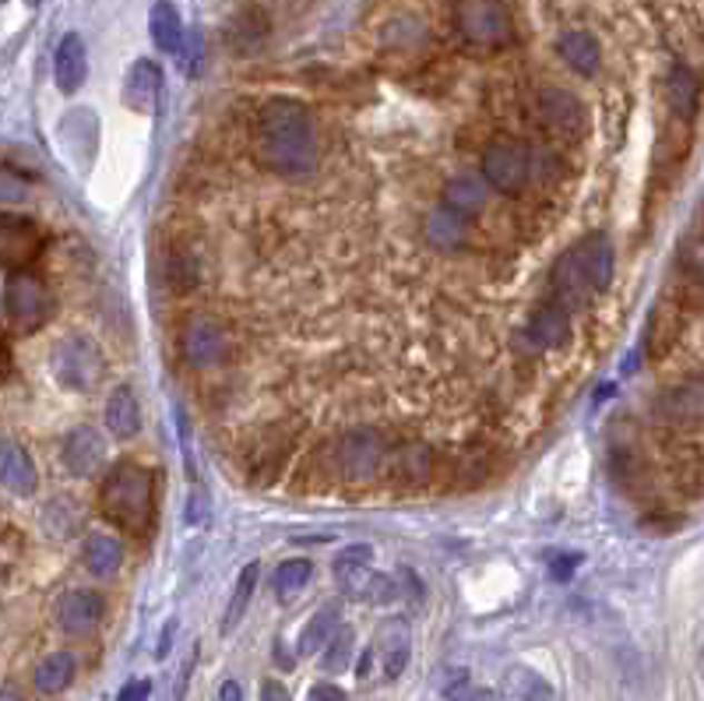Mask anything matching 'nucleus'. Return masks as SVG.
<instances>
[{"instance_id": "32", "label": "nucleus", "mask_w": 704, "mask_h": 701, "mask_svg": "<svg viewBox=\"0 0 704 701\" xmlns=\"http://www.w3.org/2000/svg\"><path fill=\"white\" fill-rule=\"evenodd\" d=\"M658 413L670 419H694L704 416V385L701 381H691V385H680L673 392H666L658 398Z\"/></svg>"}, {"instance_id": "3", "label": "nucleus", "mask_w": 704, "mask_h": 701, "mask_svg": "<svg viewBox=\"0 0 704 701\" xmlns=\"http://www.w3.org/2000/svg\"><path fill=\"white\" fill-rule=\"evenodd\" d=\"M452 26L468 47L479 50H500L515 39V21L504 0H455Z\"/></svg>"}, {"instance_id": "17", "label": "nucleus", "mask_w": 704, "mask_h": 701, "mask_svg": "<svg viewBox=\"0 0 704 701\" xmlns=\"http://www.w3.org/2000/svg\"><path fill=\"white\" fill-rule=\"evenodd\" d=\"M85 78H89V50H85V39L78 32H68L53 53V81L63 96H75Z\"/></svg>"}, {"instance_id": "20", "label": "nucleus", "mask_w": 704, "mask_h": 701, "mask_svg": "<svg viewBox=\"0 0 704 701\" xmlns=\"http://www.w3.org/2000/svg\"><path fill=\"white\" fill-rule=\"evenodd\" d=\"M528 338L536 349H561L571 338V310L557 300V304H543L536 314H532L528 325Z\"/></svg>"}, {"instance_id": "18", "label": "nucleus", "mask_w": 704, "mask_h": 701, "mask_svg": "<svg viewBox=\"0 0 704 701\" xmlns=\"http://www.w3.org/2000/svg\"><path fill=\"white\" fill-rule=\"evenodd\" d=\"M162 96V71L156 60H135L123 81V102L138 113H156V102Z\"/></svg>"}, {"instance_id": "4", "label": "nucleus", "mask_w": 704, "mask_h": 701, "mask_svg": "<svg viewBox=\"0 0 704 701\" xmlns=\"http://www.w3.org/2000/svg\"><path fill=\"white\" fill-rule=\"evenodd\" d=\"M50 371L68 392H92L106 377V356L92 335H63L50 353Z\"/></svg>"}, {"instance_id": "14", "label": "nucleus", "mask_w": 704, "mask_h": 701, "mask_svg": "<svg viewBox=\"0 0 704 701\" xmlns=\"http://www.w3.org/2000/svg\"><path fill=\"white\" fill-rule=\"evenodd\" d=\"M106 613V600L92 589H71L63 592L60 603H57V624L68 631V634H89L99 628Z\"/></svg>"}, {"instance_id": "38", "label": "nucleus", "mask_w": 704, "mask_h": 701, "mask_svg": "<svg viewBox=\"0 0 704 701\" xmlns=\"http://www.w3.org/2000/svg\"><path fill=\"white\" fill-rule=\"evenodd\" d=\"M440 691H444V698L447 701H473V688H468V673L465 670H452L447 673V681L440 684Z\"/></svg>"}, {"instance_id": "46", "label": "nucleus", "mask_w": 704, "mask_h": 701, "mask_svg": "<svg viewBox=\"0 0 704 701\" xmlns=\"http://www.w3.org/2000/svg\"><path fill=\"white\" fill-rule=\"evenodd\" d=\"M261 701H292V698H289V691L279 681H265L261 684Z\"/></svg>"}, {"instance_id": "34", "label": "nucleus", "mask_w": 704, "mask_h": 701, "mask_svg": "<svg viewBox=\"0 0 704 701\" xmlns=\"http://www.w3.org/2000/svg\"><path fill=\"white\" fill-rule=\"evenodd\" d=\"M258 575H261V567H258V564H247V567L240 571L237 589H232V600H229V606H226V618H222V624H219L222 634H232V631L240 628L244 613H247V606H250V600H254V589H258Z\"/></svg>"}, {"instance_id": "15", "label": "nucleus", "mask_w": 704, "mask_h": 701, "mask_svg": "<svg viewBox=\"0 0 704 701\" xmlns=\"http://www.w3.org/2000/svg\"><path fill=\"white\" fill-rule=\"evenodd\" d=\"M374 652L380 655V667H384V677H388V681L401 677V670L409 667V655H413V624L405 618L384 621L377 628Z\"/></svg>"}, {"instance_id": "16", "label": "nucleus", "mask_w": 704, "mask_h": 701, "mask_svg": "<svg viewBox=\"0 0 704 701\" xmlns=\"http://www.w3.org/2000/svg\"><path fill=\"white\" fill-rule=\"evenodd\" d=\"M384 470H388L391 483H398V486H423L434 476L430 444H419V441L398 444V448L388 452V465H384Z\"/></svg>"}, {"instance_id": "30", "label": "nucleus", "mask_w": 704, "mask_h": 701, "mask_svg": "<svg viewBox=\"0 0 704 701\" xmlns=\"http://www.w3.org/2000/svg\"><path fill=\"white\" fill-rule=\"evenodd\" d=\"M697 102H701V81L691 68L684 63H676L673 75H670V106L680 120H694L697 113Z\"/></svg>"}, {"instance_id": "45", "label": "nucleus", "mask_w": 704, "mask_h": 701, "mask_svg": "<svg viewBox=\"0 0 704 701\" xmlns=\"http://www.w3.org/2000/svg\"><path fill=\"white\" fill-rule=\"evenodd\" d=\"M401 585H405V596H409L413 603H419V600H423V585H419V579H416V571L401 567Z\"/></svg>"}, {"instance_id": "28", "label": "nucleus", "mask_w": 704, "mask_h": 701, "mask_svg": "<svg viewBox=\"0 0 704 701\" xmlns=\"http://www.w3.org/2000/svg\"><path fill=\"white\" fill-rule=\"evenodd\" d=\"M148 32H152V42L162 53H180L184 50V21L177 4H169V0H159L148 14Z\"/></svg>"}, {"instance_id": "29", "label": "nucleus", "mask_w": 704, "mask_h": 701, "mask_svg": "<svg viewBox=\"0 0 704 701\" xmlns=\"http://www.w3.org/2000/svg\"><path fill=\"white\" fill-rule=\"evenodd\" d=\"M504 694L515 701H557V691L546 681L543 673L528 667H510L504 673Z\"/></svg>"}, {"instance_id": "33", "label": "nucleus", "mask_w": 704, "mask_h": 701, "mask_svg": "<svg viewBox=\"0 0 704 701\" xmlns=\"http://www.w3.org/2000/svg\"><path fill=\"white\" fill-rule=\"evenodd\" d=\"M78 525H81V512H78V504L68 494L53 497L47 507H42V533H47V536L68 540V536L78 533Z\"/></svg>"}, {"instance_id": "8", "label": "nucleus", "mask_w": 704, "mask_h": 701, "mask_svg": "<svg viewBox=\"0 0 704 701\" xmlns=\"http://www.w3.org/2000/svg\"><path fill=\"white\" fill-rule=\"evenodd\" d=\"M553 293H557V300L567 310H578V307H585L592 300V296H599V286H595V271H592L588 240L564 250L561 261L553 265Z\"/></svg>"}, {"instance_id": "48", "label": "nucleus", "mask_w": 704, "mask_h": 701, "mask_svg": "<svg viewBox=\"0 0 704 701\" xmlns=\"http://www.w3.org/2000/svg\"><path fill=\"white\" fill-rule=\"evenodd\" d=\"M173 631H177V624H169V628L162 631V642H159V655H166V652H169V642H173Z\"/></svg>"}, {"instance_id": "41", "label": "nucleus", "mask_w": 704, "mask_h": 701, "mask_svg": "<svg viewBox=\"0 0 704 701\" xmlns=\"http://www.w3.org/2000/svg\"><path fill=\"white\" fill-rule=\"evenodd\" d=\"M195 663H198V645L187 652V660L180 667V677H177V691H173V701H184L187 698V684H190V673H195Z\"/></svg>"}, {"instance_id": "21", "label": "nucleus", "mask_w": 704, "mask_h": 701, "mask_svg": "<svg viewBox=\"0 0 704 701\" xmlns=\"http://www.w3.org/2000/svg\"><path fill=\"white\" fill-rule=\"evenodd\" d=\"M557 53L564 57V63L571 71H578L585 78L592 75H599L603 68V50H599V42H595L592 32H582V29H571L557 39Z\"/></svg>"}, {"instance_id": "40", "label": "nucleus", "mask_w": 704, "mask_h": 701, "mask_svg": "<svg viewBox=\"0 0 704 701\" xmlns=\"http://www.w3.org/2000/svg\"><path fill=\"white\" fill-rule=\"evenodd\" d=\"M187 522H190V525H205V522H208V494H205V491H190V501H187Z\"/></svg>"}, {"instance_id": "9", "label": "nucleus", "mask_w": 704, "mask_h": 701, "mask_svg": "<svg viewBox=\"0 0 704 701\" xmlns=\"http://www.w3.org/2000/svg\"><path fill=\"white\" fill-rule=\"evenodd\" d=\"M539 124L546 127V131L553 138L561 141H582L588 135V110L585 102L567 92V89H557V85H546V89L539 92Z\"/></svg>"}, {"instance_id": "12", "label": "nucleus", "mask_w": 704, "mask_h": 701, "mask_svg": "<svg viewBox=\"0 0 704 701\" xmlns=\"http://www.w3.org/2000/svg\"><path fill=\"white\" fill-rule=\"evenodd\" d=\"M370 564H374V550L367 543H353L335 557L331 575H335V582H338V589H343L346 600H367L370 596V585L377 579V571Z\"/></svg>"}, {"instance_id": "26", "label": "nucleus", "mask_w": 704, "mask_h": 701, "mask_svg": "<svg viewBox=\"0 0 704 701\" xmlns=\"http://www.w3.org/2000/svg\"><path fill=\"white\" fill-rule=\"evenodd\" d=\"M489 187L486 177H473V174H465V177H455V180H447L444 187V205L447 208H455L458 216H476V211L486 205V195H489Z\"/></svg>"}, {"instance_id": "39", "label": "nucleus", "mask_w": 704, "mask_h": 701, "mask_svg": "<svg viewBox=\"0 0 704 701\" xmlns=\"http://www.w3.org/2000/svg\"><path fill=\"white\" fill-rule=\"evenodd\" d=\"M582 564V554H561V557H549V575L557 582H567L574 575V567Z\"/></svg>"}, {"instance_id": "42", "label": "nucleus", "mask_w": 704, "mask_h": 701, "mask_svg": "<svg viewBox=\"0 0 704 701\" xmlns=\"http://www.w3.org/2000/svg\"><path fill=\"white\" fill-rule=\"evenodd\" d=\"M14 198H26V177H14V169L4 166V201H14Z\"/></svg>"}, {"instance_id": "19", "label": "nucleus", "mask_w": 704, "mask_h": 701, "mask_svg": "<svg viewBox=\"0 0 704 701\" xmlns=\"http://www.w3.org/2000/svg\"><path fill=\"white\" fill-rule=\"evenodd\" d=\"M0 476H4L8 494H14V497H32L39 491L36 458L29 455L26 444H18V441H4V452H0Z\"/></svg>"}, {"instance_id": "11", "label": "nucleus", "mask_w": 704, "mask_h": 701, "mask_svg": "<svg viewBox=\"0 0 704 701\" xmlns=\"http://www.w3.org/2000/svg\"><path fill=\"white\" fill-rule=\"evenodd\" d=\"M42 250V233L32 219L4 211L0 216V265L4 271H21L29 268Z\"/></svg>"}, {"instance_id": "43", "label": "nucleus", "mask_w": 704, "mask_h": 701, "mask_svg": "<svg viewBox=\"0 0 704 701\" xmlns=\"http://www.w3.org/2000/svg\"><path fill=\"white\" fill-rule=\"evenodd\" d=\"M148 694H152V684H148V681H131L117 694V701H148Z\"/></svg>"}, {"instance_id": "24", "label": "nucleus", "mask_w": 704, "mask_h": 701, "mask_svg": "<svg viewBox=\"0 0 704 701\" xmlns=\"http://www.w3.org/2000/svg\"><path fill=\"white\" fill-rule=\"evenodd\" d=\"M81 557H85V567H89L96 579H110L123 564V546L110 533H89L85 536V546H81Z\"/></svg>"}, {"instance_id": "35", "label": "nucleus", "mask_w": 704, "mask_h": 701, "mask_svg": "<svg viewBox=\"0 0 704 701\" xmlns=\"http://www.w3.org/2000/svg\"><path fill=\"white\" fill-rule=\"evenodd\" d=\"M310 579H314V564L307 557H289V561H282L279 567H275V575H271L275 596H279V600H292L296 592L307 589Z\"/></svg>"}, {"instance_id": "22", "label": "nucleus", "mask_w": 704, "mask_h": 701, "mask_svg": "<svg viewBox=\"0 0 704 701\" xmlns=\"http://www.w3.org/2000/svg\"><path fill=\"white\" fill-rule=\"evenodd\" d=\"M106 431H110L117 441H131L141 431L138 395L127 388V385H117L110 392V398H106Z\"/></svg>"}, {"instance_id": "2", "label": "nucleus", "mask_w": 704, "mask_h": 701, "mask_svg": "<svg viewBox=\"0 0 704 701\" xmlns=\"http://www.w3.org/2000/svg\"><path fill=\"white\" fill-rule=\"evenodd\" d=\"M99 512L120 533L138 536L152 525L156 512V476L141 462H117L99 486Z\"/></svg>"}, {"instance_id": "27", "label": "nucleus", "mask_w": 704, "mask_h": 701, "mask_svg": "<svg viewBox=\"0 0 704 701\" xmlns=\"http://www.w3.org/2000/svg\"><path fill=\"white\" fill-rule=\"evenodd\" d=\"M75 673H78V660H75V655H71V652H53V655H47V660H42V663L36 667L32 684H36L39 694L53 698V694H60V691H68V688H71Z\"/></svg>"}, {"instance_id": "44", "label": "nucleus", "mask_w": 704, "mask_h": 701, "mask_svg": "<svg viewBox=\"0 0 704 701\" xmlns=\"http://www.w3.org/2000/svg\"><path fill=\"white\" fill-rule=\"evenodd\" d=\"M310 701H349L343 688H335V684H317L310 691Z\"/></svg>"}, {"instance_id": "47", "label": "nucleus", "mask_w": 704, "mask_h": 701, "mask_svg": "<svg viewBox=\"0 0 704 701\" xmlns=\"http://www.w3.org/2000/svg\"><path fill=\"white\" fill-rule=\"evenodd\" d=\"M219 701H244L240 684H237V681H226V684L219 688Z\"/></svg>"}, {"instance_id": "5", "label": "nucleus", "mask_w": 704, "mask_h": 701, "mask_svg": "<svg viewBox=\"0 0 704 701\" xmlns=\"http://www.w3.org/2000/svg\"><path fill=\"white\" fill-rule=\"evenodd\" d=\"M53 314V300L47 286H42L32 271H8L4 275V317L11 332H39L50 322Z\"/></svg>"}, {"instance_id": "1", "label": "nucleus", "mask_w": 704, "mask_h": 701, "mask_svg": "<svg viewBox=\"0 0 704 701\" xmlns=\"http://www.w3.org/2000/svg\"><path fill=\"white\" fill-rule=\"evenodd\" d=\"M254 159L268 174L300 180L317 166V131L304 102L275 96L254 117Z\"/></svg>"}, {"instance_id": "50", "label": "nucleus", "mask_w": 704, "mask_h": 701, "mask_svg": "<svg viewBox=\"0 0 704 701\" xmlns=\"http://www.w3.org/2000/svg\"><path fill=\"white\" fill-rule=\"evenodd\" d=\"M4 701H18V691H14V684H4Z\"/></svg>"}, {"instance_id": "13", "label": "nucleus", "mask_w": 704, "mask_h": 701, "mask_svg": "<svg viewBox=\"0 0 704 701\" xmlns=\"http://www.w3.org/2000/svg\"><path fill=\"white\" fill-rule=\"evenodd\" d=\"M60 462L63 470L71 476L89 480L102 470L106 462V441L96 427H75L68 437H63V448H60Z\"/></svg>"}, {"instance_id": "6", "label": "nucleus", "mask_w": 704, "mask_h": 701, "mask_svg": "<svg viewBox=\"0 0 704 701\" xmlns=\"http://www.w3.org/2000/svg\"><path fill=\"white\" fill-rule=\"evenodd\" d=\"M483 177L486 184L497 190V195L518 198L522 190L536 177V159H532V148L515 141V138H500L483 152Z\"/></svg>"}, {"instance_id": "36", "label": "nucleus", "mask_w": 704, "mask_h": 701, "mask_svg": "<svg viewBox=\"0 0 704 701\" xmlns=\"http://www.w3.org/2000/svg\"><path fill=\"white\" fill-rule=\"evenodd\" d=\"M353 645H356V634H353V628L343 624V628L335 631V639L328 642V652L321 655V670L343 673L349 667V660H353Z\"/></svg>"}, {"instance_id": "10", "label": "nucleus", "mask_w": 704, "mask_h": 701, "mask_svg": "<svg viewBox=\"0 0 704 701\" xmlns=\"http://www.w3.org/2000/svg\"><path fill=\"white\" fill-rule=\"evenodd\" d=\"M180 353L195 371L219 367L226 356V328L208 314L187 317L180 328Z\"/></svg>"}, {"instance_id": "23", "label": "nucleus", "mask_w": 704, "mask_h": 701, "mask_svg": "<svg viewBox=\"0 0 704 701\" xmlns=\"http://www.w3.org/2000/svg\"><path fill=\"white\" fill-rule=\"evenodd\" d=\"M338 628H343V606H338V603H325L304 624L300 642H296V652H300V655H317L321 649H328V642L335 639Z\"/></svg>"}, {"instance_id": "49", "label": "nucleus", "mask_w": 704, "mask_h": 701, "mask_svg": "<svg viewBox=\"0 0 704 701\" xmlns=\"http://www.w3.org/2000/svg\"><path fill=\"white\" fill-rule=\"evenodd\" d=\"M473 701H497V694H494V691H486V688H479V691L473 694Z\"/></svg>"}, {"instance_id": "7", "label": "nucleus", "mask_w": 704, "mask_h": 701, "mask_svg": "<svg viewBox=\"0 0 704 701\" xmlns=\"http://www.w3.org/2000/svg\"><path fill=\"white\" fill-rule=\"evenodd\" d=\"M388 444L370 427H356L343 441H338V476L353 486H363L380 476V470L388 465Z\"/></svg>"}, {"instance_id": "31", "label": "nucleus", "mask_w": 704, "mask_h": 701, "mask_svg": "<svg viewBox=\"0 0 704 701\" xmlns=\"http://www.w3.org/2000/svg\"><path fill=\"white\" fill-rule=\"evenodd\" d=\"M265 39H268V18L258 8H247V11H240L237 18L229 21V42H232V50H237V53L258 50Z\"/></svg>"}, {"instance_id": "25", "label": "nucleus", "mask_w": 704, "mask_h": 701, "mask_svg": "<svg viewBox=\"0 0 704 701\" xmlns=\"http://www.w3.org/2000/svg\"><path fill=\"white\" fill-rule=\"evenodd\" d=\"M423 233H426V240H430L434 247L452 250V247H462V244H465V237H468V219L458 216L455 208L440 205V208L430 211V216H426Z\"/></svg>"}, {"instance_id": "37", "label": "nucleus", "mask_w": 704, "mask_h": 701, "mask_svg": "<svg viewBox=\"0 0 704 701\" xmlns=\"http://www.w3.org/2000/svg\"><path fill=\"white\" fill-rule=\"evenodd\" d=\"M588 254H592L595 286H599V293H606L613 283V247L606 244V237H588Z\"/></svg>"}]
</instances>
